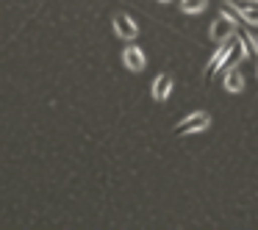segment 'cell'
Here are the masks:
<instances>
[{"mask_svg":"<svg viewBox=\"0 0 258 230\" xmlns=\"http://www.w3.org/2000/svg\"><path fill=\"white\" fill-rule=\"evenodd\" d=\"M233 34H236V20H230L228 14H222V17H217V20H214V23H211V31H208L211 42H217V45L228 42Z\"/></svg>","mask_w":258,"mask_h":230,"instance_id":"cell-2","label":"cell"},{"mask_svg":"<svg viewBox=\"0 0 258 230\" xmlns=\"http://www.w3.org/2000/svg\"><path fill=\"white\" fill-rule=\"evenodd\" d=\"M241 36H244V39H247V47H250V50H252V53H255V56H258V36L252 34V31H244V34H241Z\"/></svg>","mask_w":258,"mask_h":230,"instance_id":"cell-10","label":"cell"},{"mask_svg":"<svg viewBox=\"0 0 258 230\" xmlns=\"http://www.w3.org/2000/svg\"><path fill=\"white\" fill-rule=\"evenodd\" d=\"M230 50H233V45H228V42H222V45H219V50L211 56V64L206 67V72H203V78L208 81L211 75H217L219 69L225 67V64H230Z\"/></svg>","mask_w":258,"mask_h":230,"instance_id":"cell-3","label":"cell"},{"mask_svg":"<svg viewBox=\"0 0 258 230\" xmlns=\"http://www.w3.org/2000/svg\"><path fill=\"white\" fill-rule=\"evenodd\" d=\"M122 61H125V67L128 69H134V72H139V69H145V53L139 50V47H125V53H122Z\"/></svg>","mask_w":258,"mask_h":230,"instance_id":"cell-6","label":"cell"},{"mask_svg":"<svg viewBox=\"0 0 258 230\" xmlns=\"http://www.w3.org/2000/svg\"><path fill=\"white\" fill-rule=\"evenodd\" d=\"M114 31H117V36H122V39H136V34H139L136 23L128 17V14H119V17H114Z\"/></svg>","mask_w":258,"mask_h":230,"instance_id":"cell-5","label":"cell"},{"mask_svg":"<svg viewBox=\"0 0 258 230\" xmlns=\"http://www.w3.org/2000/svg\"><path fill=\"white\" fill-rule=\"evenodd\" d=\"M222 12L225 14H239L244 23L258 25V3H247V6H230V3H225Z\"/></svg>","mask_w":258,"mask_h":230,"instance_id":"cell-4","label":"cell"},{"mask_svg":"<svg viewBox=\"0 0 258 230\" xmlns=\"http://www.w3.org/2000/svg\"><path fill=\"white\" fill-rule=\"evenodd\" d=\"M225 89L228 92H241L244 89V75H241V69L236 67V64H230L228 75H225Z\"/></svg>","mask_w":258,"mask_h":230,"instance_id":"cell-7","label":"cell"},{"mask_svg":"<svg viewBox=\"0 0 258 230\" xmlns=\"http://www.w3.org/2000/svg\"><path fill=\"white\" fill-rule=\"evenodd\" d=\"M211 128V117L206 111H195L175 128V136H189V133H200V130Z\"/></svg>","mask_w":258,"mask_h":230,"instance_id":"cell-1","label":"cell"},{"mask_svg":"<svg viewBox=\"0 0 258 230\" xmlns=\"http://www.w3.org/2000/svg\"><path fill=\"white\" fill-rule=\"evenodd\" d=\"M206 6H208V0H180V9L186 14H200Z\"/></svg>","mask_w":258,"mask_h":230,"instance_id":"cell-9","label":"cell"},{"mask_svg":"<svg viewBox=\"0 0 258 230\" xmlns=\"http://www.w3.org/2000/svg\"><path fill=\"white\" fill-rule=\"evenodd\" d=\"M255 72H258V69H255Z\"/></svg>","mask_w":258,"mask_h":230,"instance_id":"cell-12","label":"cell"},{"mask_svg":"<svg viewBox=\"0 0 258 230\" xmlns=\"http://www.w3.org/2000/svg\"><path fill=\"white\" fill-rule=\"evenodd\" d=\"M161 3H169V0H161Z\"/></svg>","mask_w":258,"mask_h":230,"instance_id":"cell-11","label":"cell"},{"mask_svg":"<svg viewBox=\"0 0 258 230\" xmlns=\"http://www.w3.org/2000/svg\"><path fill=\"white\" fill-rule=\"evenodd\" d=\"M169 92H172V78L169 75H158L156 84H153V97L156 100H167Z\"/></svg>","mask_w":258,"mask_h":230,"instance_id":"cell-8","label":"cell"}]
</instances>
